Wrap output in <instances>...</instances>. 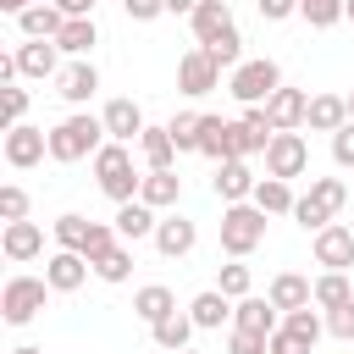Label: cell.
I'll use <instances>...</instances> for the list:
<instances>
[{
	"mask_svg": "<svg viewBox=\"0 0 354 354\" xmlns=\"http://www.w3.org/2000/svg\"><path fill=\"white\" fill-rule=\"evenodd\" d=\"M105 138H111V133H105V116H83V111H77V116H66V122L50 127V160H61V166L94 160Z\"/></svg>",
	"mask_w": 354,
	"mask_h": 354,
	"instance_id": "6da1fadb",
	"label": "cell"
},
{
	"mask_svg": "<svg viewBox=\"0 0 354 354\" xmlns=\"http://www.w3.org/2000/svg\"><path fill=\"white\" fill-rule=\"evenodd\" d=\"M94 183H100V194L105 199H116V205H127V199H138V171H133V155H127V144H116V138H105L100 144V155H94Z\"/></svg>",
	"mask_w": 354,
	"mask_h": 354,
	"instance_id": "7a4b0ae2",
	"label": "cell"
},
{
	"mask_svg": "<svg viewBox=\"0 0 354 354\" xmlns=\"http://www.w3.org/2000/svg\"><path fill=\"white\" fill-rule=\"evenodd\" d=\"M260 243H266V210H260L254 199L227 205V210H221V249H227L232 260H243V254H254Z\"/></svg>",
	"mask_w": 354,
	"mask_h": 354,
	"instance_id": "3957f363",
	"label": "cell"
},
{
	"mask_svg": "<svg viewBox=\"0 0 354 354\" xmlns=\"http://www.w3.org/2000/svg\"><path fill=\"white\" fill-rule=\"evenodd\" d=\"M277 88H282V66H277L271 55H260V61H238L232 77H227V94H232L238 105H266Z\"/></svg>",
	"mask_w": 354,
	"mask_h": 354,
	"instance_id": "277c9868",
	"label": "cell"
},
{
	"mask_svg": "<svg viewBox=\"0 0 354 354\" xmlns=\"http://www.w3.org/2000/svg\"><path fill=\"white\" fill-rule=\"evenodd\" d=\"M348 205V188H343V177H315L310 183V194L293 205V221L304 227V232H321L326 221H337V210Z\"/></svg>",
	"mask_w": 354,
	"mask_h": 354,
	"instance_id": "5b68a950",
	"label": "cell"
},
{
	"mask_svg": "<svg viewBox=\"0 0 354 354\" xmlns=\"http://www.w3.org/2000/svg\"><path fill=\"white\" fill-rule=\"evenodd\" d=\"M44 293H55L44 277H11V282L0 288V315H6V326H28V321L44 310Z\"/></svg>",
	"mask_w": 354,
	"mask_h": 354,
	"instance_id": "8992f818",
	"label": "cell"
},
{
	"mask_svg": "<svg viewBox=\"0 0 354 354\" xmlns=\"http://www.w3.org/2000/svg\"><path fill=\"white\" fill-rule=\"evenodd\" d=\"M177 88L194 94V100H199V94H216V88H221V61H216L205 44H194V50L177 61Z\"/></svg>",
	"mask_w": 354,
	"mask_h": 354,
	"instance_id": "52a82bcc",
	"label": "cell"
},
{
	"mask_svg": "<svg viewBox=\"0 0 354 354\" xmlns=\"http://www.w3.org/2000/svg\"><path fill=\"white\" fill-rule=\"evenodd\" d=\"M310 171V144H304V133L293 127V133H277L271 144H266V177H304Z\"/></svg>",
	"mask_w": 354,
	"mask_h": 354,
	"instance_id": "ba28073f",
	"label": "cell"
},
{
	"mask_svg": "<svg viewBox=\"0 0 354 354\" xmlns=\"http://www.w3.org/2000/svg\"><path fill=\"white\" fill-rule=\"evenodd\" d=\"M55 94H61L66 105H88V100L100 94V72H94V61H88V55L66 61V66L55 72Z\"/></svg>",
	"mask_w": 354,
	"mask_h": 354,
	"instance_id": "9c48e42d",
	"label": "cell"
},
{
	"mask_svg": "<svg viewBox=\"0 0 354 354\" xmlns=\"http://www.w3.org/2000/svg\"><path fill=\"white\" fill-rule=\"evenodd\" d=\"M50 155V133L44 127H28V122H17V127H6V160L17 166V171H28V166H39Z\"/></svg>",
	"mask_w": 354,
	"mask_h": 354,
	"instance_id": "30bf717a",
	"label": "cell"
},
{
	"mask_svg": "<svg viewBox=\"0 0 354 354\" xmlns=\"http://www.w3.org/2000/svg\"><path fill=\"white\" fill-rule=\"evenodd\" d=\"M310 249H315V266H326V271H348L354 266V232L343 221H326Z\"/></svg>",
	"mask_w": 354,
	"mask_h": 354,
	"instance_id": "8fae6325",
	"label": "cell"
},
{
	"mask_svg": "<svg viewBox=\"0 0 354 354\" xmlns=\"http://www.w3.org/2000/svg\"><path fill=\"white\" fill-rule=\"evenodd\" d=\"M88 254H77V249H55L50 260H44V282L55 288V293H77L83 282H88Z\"/></svg>",
	"mask_w": 354,
	"mask_h": 354,
	"instance_id": "7c38bea8",
	"label": "cell"
},
{
	"mask_svg": "<svg viewBox=\"0 0 354 354\" xmlns=\"http://www.w3.org/2000/svg\"><path fill=\"white\" fill-rule=\"evenodd\" d=\"M216 199H227V205H238V199H254V171H249V160L243 155H232V160H216Z\"/></svg>",
	"mask_w": 354,
	"mask_h": 354,
	"instance_id": "4fadbf2b",
	"label": "cell"
},
{
	"mask_svg": "<svg viewBox=\"0 0 354 354\" xmlns=\"http://www.w3.org/2000/svg\"><path fill=\"white\" fill-rule=\"evenodd\" d=\"M17 66H22V77H55L61 72V44L55 39H22Z\"/></svg>",
	"mask_w": 354,
	"mask_h": 354,
	"instance_id": "5bb4252c",
	"label": "cell"
},
{
	"mask_svg": "<svg viewBox=\"0 0 354 354\" xmlns=\"http://www.w3.org/2000/svg\"><path fill=\"white\" fill-rule=\"evenodd\" d=\"M271 138H277V122L266 116V105H243V116H238V155H266Z\"/></svg>",
	"mask_w": 354,
	"mask_h": 354,
	"instance_id": "9a60e30c",
	"label": "cell"
},
{
	"mask_svg": "<svg viewBox=\"0 0 354 354\" xmlns=\"http://www.w3.org/2000/svg\"><path fill=\"white\" fill-rule=\"evenodd\" d=\"M116 232H122V243H138V238H155V227H160V216H155V205H144V199H127V205H116Z\"/></svg>",
	"mask_w": 354,
	"mask_h": 354,
	"instance_id": "2e32d148",
	"label": "cell"
},
{
	"mask_svg": "<svg viewBox=\"0 0 354 354\" xmlns=\"http://www.w3.org/2000/svg\"><path fill=\"white\" fill-rule=\"evenodd\" d=\"M0 249H6V260H33V254H44V227L39 221H6V232H0Z\"/></svg>",
	"mask_w": 354,
	"mask_h": 354,
	"instance_id": "e0dca14e",
	"label": "cell"
},
{
	"mask_svg": "<svg viewBox=\"0 0 354 354\" xmlns=\"http://www.w3.org/2000/svg\"><path fill=\"white\" fill-rule=\"evenodd\" d=\"M266 299H271L277 310H304V304H315V282L299 277V271H277L271 288H266Z\"/></svg>",
	"mask_w": 354,
	"mask_h": 354,
	"instance_id": "ac0fdd59",
	"label": "cell"
},
{
	"mask_svg": "<svg viewBox=\"0 0 354 354\" xmlns=\"http://www.w3.org/2000/svg\"><path fill=\"white\" fill-rule=\"evenodd\" d=\"M304 111H310V94H304V88H277V94L266 100V116L277 122V133L304 127Z\"/></svg>",
	"mask_w": 354,
	"mask_h": 354,
	"instance_id": "d6986e66",
	"label": "cell"
},
{
	"mask_svg": "<svg viewBox=\"0 0 354 354\" xmlns=\"http://www.w3.org/2000/svg\"><path fill=\"white\" fill-rule=\"evenodd\" d=\"M343 122H348V94H310V111H304L310 133H337Z\"/></svg>",
	"mask_w": 354,
	"mask_h": 354,
	"instance_id": "ffe728a7",
	"label": "cell"
},
{
	"mask_svg": "<svg viewBox=\"0 0 354 354\" xmlns=\"http://www.w3.org/2000/svg\"><path fill=\"white\" fill-rule=\"evenodd\" d=\"M199 155H210V160H232V155H238V122L205 116V122H199Z\"/></svg>",
	"mask_w": 354,
	"mask_h": 354,
	"instance_id": "44dd1931",
	"label": "cell"
},
{
	"mask_svg": "<svg viewBox=\"0 0 354 354\" xmlns=\"http://www.w3.org/2000/svg\"><path fill=\"white\" fill-rule=\"evenodd\" d=\"M194 243H199V232H194L188 216H160V227H155V249H160L166 260H183Z\"/></svg>",
	"mask_w": 354,
	"mask_h": 354,
	"instance_id": "7402d4cb",
	"label": "cell"
},
{
	"mask_svg": "<svg viewBox=\"0 0 354 354\" xmlns=\"http://www.w3.org/2000/svg\"><path fill=\"white\" fill-rule=\"evenodd\" d=\"M188 22H194V39H199V44H216V39L227 33V28H238V22H232V6H227V0H199Z\"/></svg>",
	"mask_w": 354,
	"mask_h": 354,
	"instance_id": "603a6c76",
	"label": "cell"
},
{
	"mask_svg": "<svg viewBox=\"0 0 354 354\" xmlns=\"http://www.w3.org/2000/svg\"><path fill=\"white\" fill-rule=\"evenodd\" d=\"M17 28H22V39H55V33L66 28V11H61L55 0H39V6H28V11L17 17Z\"/></svg>",
	"mask_w": 354,
	"mask_h": 354,
	"instance_id": "cb8c5ba5",
	"label": "cell"
},
{
	"mask_svg": "<svg viewBox=\"0 0 354 354\" xmlns=\"http://www.w3.org/2000/svg\"><path fill=\"white\" fill-rule=\"evenodd\" d=\"M100 116H105V133H111L116 144H133V138H144V111H138L133 100H111Z\"/></svg>",
	"mask_w": 354,
	"mask_h": 354,
	"instance_id": "d4e9b609",
	"label": "cell"
},
{
	"mask_svg": "<svg viewBox=\"0 0 354 354\" xmlns=\"http://www.w3.org/2000/svg\"><path fill=\"white\" fill-rule=\"evenodd\" d=\"M171 310H177V299H171V288H166V282H149V288H138V293H133V315H138L144 326L166 321Z\"/></svg>",
	"mask_w": 354,
	"mask_h": 354,
	"instance_id": "484cf974",
	"label": "cell"
},
{
	"mask_svg": "<svg viewBox=\"0 0 354 354\" xmlns=\"http://www.w3.org/2000/svg\"><path fill=\"white\" fill-rule=\"evenodd\" d=\"M232 326H243V332H266V337H271V332H277V304L249 293V299L232 304Z\"/></svg>",
	"mask_w": 354,
	"mask_h": 354,
	"instance_id": "4316f807",
	"label": "cell"
},
{
	"mask_svg": "<svg viewBox=\"0 0 354 354\" xmlns=\"http://www.w3.org/2000/svg\"><path fill=\"white\" fill-rule=\"evenodd\" d=\"M138 149H144V166H149V171H171V160L183 155V149L171 144V127H144Z\"/></svg>",
	"mask_w": 354,
	"mask_h": 354,
	"instance_id": "83f0119b",
	"label": "cell"
},
{
	"mask_svg": "<svg viewBox=\"0 0 354 354\" xmlns=\"http://www.w3.org/2000/svg\"><path fill=\"white\" fill-rule=\"evenodd\" d=\"M177 194H183V177L177 171H144V183H138V199L155 205V210H171Z\"/></svg>",
	"mask_w": 354,
	"mask_h": 354,
	"instance_id": "f1b7e54d",
	"label": "cell"
},
{
	"mask_svg": "<svg viewBox=\"0 0 354 354\" xmlns=\"http://www.w3.org/2000/svg\"><path fill=\"white\" fill-rule=\"evenodd\" d=\"M232 304H238V299H227L221 288H205V293L188 304V315H194V326H199V332H210V326H221V321L232 315Z\"/></svg>",
	"mask_w": 354,
	"mask_h": 354,
	"instance_id": "f546056e",
	"label": "cell"
},
{
	"mask_svg": "<svg viewBox=\"0 0 354 354\" xmlns=\"http://www.w3.org/2000/svg\"><path fill=\"white\" fill-rule=\"evenodd\" d=\"M254 205L266 210V216H293V188H288V177H260L254 183Z\"/></svg>",
	"mask_w": 354,
	"mask_h": 354,
	"instance_id": "4dcf8cb0",
	"label": "cell"
},
{
	"mask_svg": "<svg viewBox=\"0 0 354 354\" xmlns=\"http://www.w3.org/2000/svg\"><path fill=\"white\" fill-rule=\"evenodd\" d=\"M194 332H199V326H194V315H183V310H171L166 321H155V326H149V337H155V343H160L166 354L188 348V337H194Z\"/></svg>",
	"mask_w": 354,
	"mask_h": 354,
	"instance_id": "1f68e13d",
	"label": "cell"
},
{
	"mask_svg": "<svg viewBox=\"0 0 354 354\" xmlns=\"http://www.w3.org/2000/svg\"><path fill=\"white\" fill-rule=\"evenodd\" d=\"M55 44H61L66 55H88V50L100 44V28H94V17H66V28L55 33Z\"/></svg>",
	"mask_w": 354,
	"mask_h": 354,
	"instance_id": "d6a6232c",
	"label": "cell"
},
{
	"mask_svg": "<svg viewBox=\"0 0 354 354\" xmlns=\"http://www.w3.org/2000/svg\"><path fill=\"white\" fill-rule=\"evenodd\" d=\"M348 299H354L348 271H321V277H315V310H337V304H348Z\"/></svg>",
	"mask_w": 354,
	"mask_h": 354,
	"instance_id": "836d02e7",
	"label": "cell"
},
{
	"mask_svg": "<svg viewBox=\"0 0 354 354\" xmlns=\"http://www.w3.org/2000/svg\"><path fill=\"white\" fill-rule=\"evenodd\" d=\"M94 277H100V282H127V277H133V249H127V243L105 249V254L94 260Z\"/></svg>",
	"mask_w": 354,
	"mask_h": 354,
	"instance_id": "e575fe53",
	"label": "cell"
},
{
	"mask_svg": "<svg viewBox=\"0 0 354 354\" xmlns=\"http://www.w3.org/2000/svg\"><path fill=\"white\" fill-rule=\"evenodd\" d=\"M88 227H94L88 216L66 210V216H55V243H61V249H77V254H83V243H88Z\"/></svg>",
	"mask_w": 354,
	"mask_h": 354,
	"instance_id": "d590c367",
	"label": "cell"
},
{
	"mask_svg": "<svg viewBox=\"0 0 354 354\" xmlns=\"http://www.w3.org/2000/svg\"><path fill=\"white\" fill-rule=\"evenodd\" d=\"M299 17H304L310 28H332V22L348 17V0H299Z\"/></svg>",
	"mask_w": 354,
	"mask_h": 354,
	"instance_id": "8d00e7d4",
	"label": "cell"
},
{
	"mask_svg": "<svg viewBox=\"0 0 354 354\" xmlns=\"http://www.w3.org/2000/svg\"><path fill=\"white\" fill-rule=\"evenodd\" d=\"M282 326H288L293 337H304V343H321V332H326V321L315 315V304H304V310H288V315H282Z\"/></svg>",
	"mask_w": 354,
	"mask_h": 354,
	"instance_id": "74e56055",
	"label": "cell"
},
{
	"mask_svg": "<svg viewBox=\"0 0 354 354\" xmlns=\"http://www.w3.org/2000/svg\"><path fill=\"white\" fill-rule=\"evenodd\" d=\"M216 288H221L227 299H249V288H254V277H249V266H243V260H232V266H221V277H216Z\"/></svg>",
	"mask_w": 354,
	"mask_h": 354,
	"instance_id": "f35d334b",
	"label": "cell"
},
{
	"mask_svg": "<svg viewBox=\"0 0 354 354\" xmlns=\"http://www.w3.org/2000/svg\"><path fill=\"white\" fill-rule=\"evenodd\" d=\"M205 50H210V55L221 61V72H232V66L243 61V33H238V28H227V33H221L216 44H205Z\"/></svg>",
	"mask_w": 354,
	"mask_h": 354,
	"instance_id": "ab89813d",
	"label": "cell"
},
{
	"mask_svg": "<svg viewBox=\"0 0 354 354\" xmlns=\"http://www.w3.org/2000/svg\"><path fill=\"white\" fill-rule=\"evenodd\" d=\"M199 122H205L199 111H183V116H171V122H166V127H171V144H177V149H199Z\"/></svg>",
	"mask_w": 354,
	"mask_h": 354,
	"instance_id": "60d3db41",
	"label": "cell"
},
{
	"mask_svg": "<svg viewBox=\"0 0 354 354\" xmlns=\"http://www.w3.org/2000/svg\"><path fill=\"white\" fill-rule=\"evenodd\" d=\"M0 221H28V188H17V183L0 188Z\"/></svg>",
	"mask_w": 354,
	"mask_h": 354,
	"instance_id": "b9f144b4",
	"label": "cell"
},
{
	"mask_svg": "<svg viewBox=\"0 0 354 354\" xmlns=\"http://www.w3.org/2000/svg\"><path fill=\"white\" fill-rule=\"evenodd\" d=\"M227 354H271V337H266V332H243V326H232Z\"/></svg>",
	"mask_w": 354,
	"mask_h": 354,
	"instance_id": "7bdbcfd3",
	"label": "cell"
},
{
	"mask_svg": "<svg viewBox=\"0 0 354 354\" xmlns=\"http://www.w3.org/2000/svg\"><path fill=\"white\" fill-rule=\"evenodd\" d=\"M326 332H332L337 343H354V299L337 304V310H326Z\"/></svg>",
	"mask_w": 354,
	"mask_h": 354,
	"instance_id": "ee69618b",
	"label": "cell"
},
{
	"mask_svg": "<svg viewBox=\"0 0 354 354\" xmlns=\"http://www.w3.org/2000/svg\"><path fill=\"white\" fill-rule=\"evenodd\" d=\"M22 116H28V88H6V94H0V122L17 127Z\"/></svg>",
	"mask_w": 354,
	"mask_h": 354,
	"instance_id": "f6af8a7d",
	"label": "cell"
},
{
	"mask_svg": "<svg viewBox=\"0 0 354 354\" xmlns=\"http://www.w3.org/2000/svg\"><path fill=\"white\" fill-rule=\"evenodd\" d=\"M332 160H337V166H343V171H348V166H354V122H343V127H337V133H332Z\"/></svg>",
	"mask_w": 354,
	"mask_h": 354,
	"instance_id": "bcb514c9",
	"label": "cell"
},
{
	"mask_svg": "<svg viewBox=\"0 0 354 354\" xmlns=\"http://www.w3.org/2000/svg\"><path fill=\"white\" fill-rule=\"evenodd\" d=\"M310 348H315V343H304V337H293L288 326H277V332H271V354H310Z\"/></svg>",
	"mask_w": 354,
	"mask_h": 354,
	"instance_id": "7dc6e473",
	"label": "cell"
},
{
	"mask_svg": "<svg viewBox=\"0 0 354 354\" xmlns=\"http://www.w3.org/2000/svg\"><path fill=\"white\" fill-rule=\"evenodd\" d=\"M122 6H127V17H133V22H155V17L166 11V0H122Z\"/></svg>",
	"mask_w": 354,
	"mask_h": 354,
	"instance_id": "c3c4849f",
	"label": "cell"
},
{
	"mask_svg": "<svg viewBox=\"0 0 354 354\" xmlns=\"http://www.w3.org/2000/svg\"><path fill=\"white\" fill-rule=\"evenodd\" d=\"M299 11V0H260V17L266 22H282V17H293Z\"/></svg>",
	"mask_w": 354,
	"mask_h": 354,
	"instance_id": "681fc988",
	"label": "cell"
},
{
	"mask_svg": "<svg viewBox=\"0 0 354 354\" xmlns=\"http://www.w3.org/2000/svg\"><path fill=\"white\" fill-rule=\"evenodd\" d=\"M66 17H94V0H55Z\"/></svg>",
	"mask_w": 354,
	"mask_h": 354,
	"instance_id": "f907efd6",
	"label": "cell"
},
{
	"mask_svg": "<svg viewBox=\"0 0 354 354\" xmlns=\"http://www.w3.org/2000/svg\"><path fill=\"white\" fill-rule=\"evenodd\" d=\"M194 6H199V0H166V11H171V17H194Z\"/></svg>",
	"mask_w": 354,
	"mask_h": 354,
	"instance_id": "816d5d0a",
	"label": "cell"
},
{
	"mask_svg": "<svg viewBox=\"0 0 354 354\" xmlns=\"http://www.w3.org/2000/svg\"><path fill=\"white\" fill-rule=\"evenodd\" d=\"M28 6H39V0H0V11H11V17H22Z\"/></svg>",
	"mask_w": 354,
	"mask_h": 354,
	"instance_id": "f5cc1de1",
	"label": "cell"
},
{
	"mask_svg": "<svg viewBox=\"0 0 354 354\" xmlns=\"http://www.w3.org/2000/svg\"><path fill=\"white\" fill-rule=\"evenodd\" d=\"M11 354H44V348H33V343H22V348H11Z\"/></svg>",
	"mask_w": 354,
	"mask_h": 354,
	"instance_id": "db71d44e",
	"label": "cell"
},
{
	"mask_svg": "<svg viewBox=\"0 0 354 354\" xmlns=\"http://www.w3.org/2000/svg\"><path fill=\"white\" fill-rule=\"evenodd\" d=\"M348 122H354V88H348Z\"/></svg>",
	"mask_w": 354,
	"mask_h": 354,
	"instance_id": "11a10c76",
	"label": "cell"
},
{
	"mask_svg": "<svg viewBox=\"0 0 354 354\" xmlns=\"http://www.w3.org/2000/svg\"><path fill=\"white\" fill-rule=\"evenodd\" d=\"M177 354H199V348H177Z\"/></svg>",
	"mask_w": 354,
	"mask_h": 354,
	"instance_id": "9f6ffc18",
	"label": "cell"
},
{
	"mask_svg": "<svg viewBox=\"0 0 354 354\" xmlns=\"http://www.w3.org/2000/svg\"><path fill=\"white\" fill-rule=\"evenodd\" d=\"M348 22H354V0H348Z\"/></svg>",
	"mask_w": 354,
	"mask_h": 354,
	"instance_id": "6f0895ef",
	"label": "cell"
}]
</instances>
